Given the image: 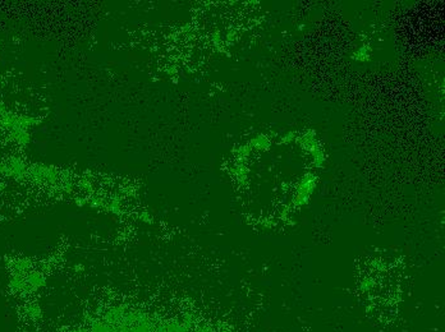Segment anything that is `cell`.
<instances>
[{
  "mask_svg": "<svg viewBox=\"0 0 445 332\" xmlns=\"http://www.w3.org/2000/svg\"><path fill=\"white\" fill-rule=\"evenodd\" d=\"M40 314H41V311H40L38 305H32L29 309V314L32 318H36Z\"/></svg>",
  "mask_w": 445,
  "mask_h": 332,
  "instance_id": "cell-1",
  "label": "cell"
}]
</instances>
